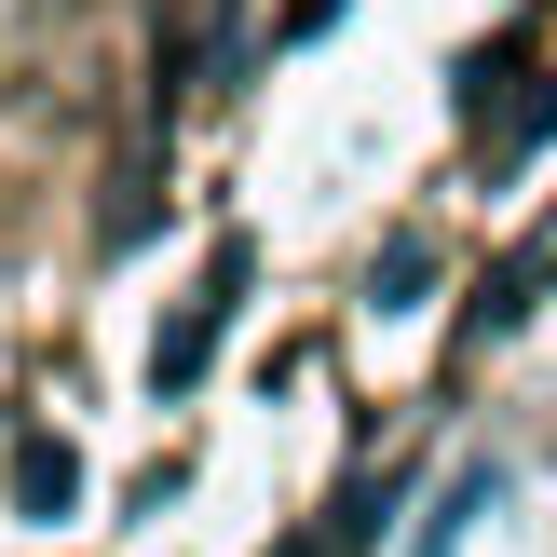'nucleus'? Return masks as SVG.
Here are the masks:
<instances>
[{"mask_svg":"<svg viewBox=\"0 0 557 557\" xmlns=\"http://www.w3.org/2000/svg\"><path fill=\"white\" fill-rule=\"evenodd\" d=\"M544 136H557V82H517V96H504V123H476V163L504 177V163H531Z\"/></svg>","mask_w":557,"mask_h":557,"instance_id":"nucleus-3","label":"nucleus"},{"mask_svg":"<svg viewBox=\"0 0 557 557\" xmlns=\"http://www.w3.org/2000/svg\"><path fill=\"white\" fill-rule=\"evenodd\" d=\"M422 286H435V232H395V245L368 259V299H381V313H408Z\"/></svg>","mask_w":557,"mask_h":557,"instance_id":"nucleus-5","label":"nucleus"},{"mask_svg":"<svg viewBox=\"0 0 557 557\" xmlns=\"http://www.w3.org/2000/svg\"><path fill=\"white\" fill-rule=\"evenodd\" d=\"M245 272H259L245 245H218V259H205V299H190V313L150 341V395H190V381L218 368V341H232V299H245Z\"/></svg>","mask_w":557,"mask_h":557,"instance_id":"nucleus-1","label":"nucleus"},{"mask_svg":"<svg viewBox=\"0 0 557 557\" xmlns=\"http://www.w3.org/2000/svg\"><path fill=\"white\" fill-rule=\"evenodd\" d=\"M14 517H27V531L82 517V449H69V435H14Z\"/></svg>","mask_w":557,"mask_h":557,"instance_id":"nucleus-2","label":"nucleus"},{"mask_svg":"<svg viewBox=\"0 0 557 557\" xmlns=\"http://www.w3.org/2000/svg\"><path fill=\"white\" fill-rule=\"evenodd\" d=\"M286 557H326V544H286Z\"/></svg>","mask_w":557,"mask_h":557,"instance_id":"nucleus-7","label":"nucleus"},{"mask_svg":"<svg viewBox=\"0 0 557 557\" xmlns=\"http://www.w3.org/2000/svg\"><path fill=\"white\" fill-rule=\"evenodd\" d=\"M544 272H557V245H517V259L490 272V299H476V341H504V326L531 313V299H544Z\"/></svg>","mask_w":557,"mask_h":557,"instance_id":"nucleus-4","label":"nucleus"},{"mask_svg":"<svg viewBox=\"0 0 557 557\" xmlns=\"http://www.w3.org/2000/svg\"><path fill=\"white\" fill-rule=\"evenodd\" d=\"M490 504H504V476H490V462H462V476H449V517H435V531H422V557H449V544L476 531Z\"/></svg>","mask_w":557,"mask_h":557,"instance_id":"nucleus-6","label":"nucleus"}]
</instances>
